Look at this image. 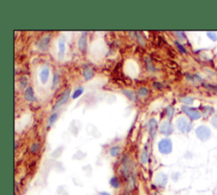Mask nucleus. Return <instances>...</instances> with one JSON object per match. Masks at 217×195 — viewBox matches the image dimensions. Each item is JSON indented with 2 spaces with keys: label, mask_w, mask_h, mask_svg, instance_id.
<instances>
[{
  "label": "nucleus",
  "mask_w": 217,
  "mask_h": 195,
  "mask_svg": "<svg viewBox=\"0 0 217 195\" xmlns=\"http://www.w3.org/2000/svg\"><path fill=\"white\" fill-rule=\"evenodd\" d=\"M159 150L163 155H168L172 150V144L169 138H163L158 144Z\"/></svg>",
  "instance_id": "obj_1"
},
{
  "label": "nucleus",
  "mask_w": 217,
  "mask_h": 195,
  "mask_svg": "<svg viewBox=\"0 0 217 195\" xmlns=\"http://www.w3.org/2000/svg\"><path fill=\"white\" fill-rule=\"evenodd\" d=\"M157 127H158V122L157 121L152 118L150 119L147 123V129L148 131V133L152 138H154L156 135V131H157Z\"/></svg>",
  "instance_id": "obj_2"
},
{
  "label": "nucleus",
  "mask_w": 217,
  "mask_h": 195,
  "mask_svg": "<svg viewBox=\"0 0 217 195\" xmlns=\"http://www.w3.org/2000/svg\"><path fill=\"white\" fill-rule=\"evenodd\" d=\"M177 127L182 133H188L191 129V126L185 118H179L177 120Z\"/></svg>",
  "instance_id": "obj_3"
},
{
  "label": "nucleus",
  "mask_w": 217,
  "mask_h": 195,
  "mask_svg": "<svg viewBox=\"0 0 217 195\" xmlns=\"http://www.w3.org/2000/svg\"><path fill=\"white\" fill-rule=\"evenodd\" d=\"M167 180H168V177L165 173L163 172L157 173L155 177V183L159 187H165L166 184L167 183Z\"/></svg>",
  "instance_id": "obj_4"
},
{
  "label": "nucleus",
  "mask_w": 217,
  "mask_h": 195,
  "mask_svg": "<svg viewBox=\"0 0 217 195\" xmlns=\"http://www.w3.org/2000/svg\"><path fill=\"white\" fill-rule=\"evenodd\" d=\"M159 130H160V133H163V134H165V135H170V134L172 133L173 127L171 124H170V122H168V121H166V122H164L162 123Z\"/></svg>",
  "instance_id": "obj_5"
},
{
  "label": "nucleus",
  "mask_w": 217,
  "mask_h": 195,
  "mask_svg": "<svg viewBox=\"0 0 217 195\" xmlns=\"http://www.w3.org/2000/svg\"><path fill=\"white\" fill-rule=\"evenodd\" d=\"M196 133H197V135H198L199 138L202 140L207 139V138L209 137V136H210L209 129L206 128L204 126L199 127V128L197 129V131H196Z\"/></svg>",
  "instance_id": "obj_6"
},
{
  "label": "nucleus",
  "mask_w": 217,
  "mask_h": 195,
  "mask_svg": "<svg viewBox=\"0 0 217 195\" xmlns=\"http://www.w3.org/2000/svg\"><path fill=\"white\" fill-rule=\"evenodd\" d=\"M87 46H88V36L85 32H83L81 34L79 42H78V47L81 51H85L87 48Z\"/></svg>",
  "instance_id": "obj_7"
},
{
  "label": "nucleus",
  "mask_w": 217,
  "mask_h": 195,
  "mask_svg": "<svg viewBox=\"0 0 217 195\" xmlns=\"http://www.w3.org/2000/svg\"><path fill=\"white\" fill-rule=\"evenodd\" d=\"M182 110L192 119L196 120V119H198L199 117V113L197 111H195L194 109H191V108H188V107L183 106L182 107Z\"/></svg>",
  "instance_id": "obj_8"
},
{
  "label": "nucleus",
  "mask_w": 217,
  "mask_h": 195,
  "mask_svg": "<svg viewBox=\"0 0 217 195\" xmlns=\"http://www.w3.org/2000/svg\"><path fill=\"white\" fill-rule=\"evenodd\" d=\"M70 89H68V90H66L65 92L63 93L62 96L60 97V99L58 100V102H57V103H56V105L54 106V109L59 108V107L63 105L64 103L66 102L67 99H68V98H69V96H70Z\"/></svg>",
  "instance_id": "obj_9"
},
{
  "label": "nucleus",
  "mask_w": 217,
  "mask_h": 195,
  "mask_svg": "<svg viewBox=\"0 0 217 195\" xmlns=\"http://www.w3.org/2000/svg\"><path fill=\"white\" fill-rule=\"evenodd\" d=\"M82 74H83V77H84L85 80L88 81L93 76V70L90 66H83V70H82Z\"/></svg>",
  "instance_id": "obj_10"
},
{
  "label": "nucleus",
  "mask_w": 217,
  "mask_h": 195,
  "mask_svg": "<svg viewBox=\"0 0 217 195\" xmlns=\"http://www.w3.org/2000/svg\"><path fill=\"white\" fill-rule=\"evenodd\" d=\"M49 41H50V37H43L42 40H40V42L38 43L37 44V47L40 50H43V51H45L47 48H48V43H49Z\"/></svg>",
  "instance_id": "obj_11"
},
{
  "label": "nucleus",
  "mask_w": 217,
  "mask_h": 195,
  "mask_svg": "<svg viewBox=\"0 0 217 195\" xmlns=\"http://www.w3.org/2000/svg\"><path fill=\"white\" fill-rule=\"evenodd\" d=\"M48 77H49V69L47 68V67H45V68H43V70H41L40 75H39V77H40L42 83L45 84L47 82V81H48Z\"/></svg>",
  "instance_id": "obj_12"
},
{
  "label": "nucleus",
  "mask_w": 217,
  "mask_h": 195,
  "mask_svg": "<svg viewBox=\"0 0 217 195\" xmlns=\"http://www.w3.org/2000/svg\"><path fill=\"white\" fill-rule=\"evenodd\" d=\"M65 41L63 38H59V59H61L64 58L65 55Z\"/></svg>",
  "instance_id": "obj_13"
},
{
  "label": "nucleus",
  "mask_w": 217,
  "mask_h": 195,
  "mask_svg": "<svg viewBox=\"0 0 217 195\" xmlns=\"http://www.w3.org/2000/svg\"><path fill=\"white\" fill-rule=\"evenodd\" d=\"M25 99L26 100H28V101H34L35 100L33 90L31 87H28L25 91Z\"/></svg>",
  "instance_id": "obj_14"
},
{
  "label": "nucleus",
  "mask_w": 217,
  "mask_h": 195,
  "mask_svg": "<svg viewBox=\"0 0 217 195\" xmlns=\"http://www.w3.org/2000/svg\"><path fill=\"white\" fill-rule=\"evenodd\" d=\"M148 160V151L146 148H144L142 154H141V161L143 164H146Z\"/></svg>",
  "instance_id": "obj_15"
},
{
  "label": "nucleus",
  "mask_w": 217,
  "mask_h": 195,
  "mask_svg": "<svg viewBox=\"0 0 217 195\" xmlns=\"http://www.w3.org/2000/svg\"><path fill=\"white\" fill-rule=\"evenodd\" d=\"M110 182L111 186H112L113 188H117L120 187V181H119L117 177H112Z\"/></svg>",
  "instance_id": "obj_16"
},
{
  "label": "nucleus",
  "mask_w": 217,
  "mask_h": 195,
  "mask_svg": "<svg viewBox=\"0 0 217 195\" xmlns=\"http://www.w3.org/2000/svg\"><path fill=\"white\" fill-rule=\"evenodd\" d=\"M110 154L111 156H113V157L117 156V155L120 154V148L117 147V146L111 148L110 150Z\"/></svg>",
  "instance_id": "obj_17"
},
{
  "label": "nucleus",
  "mask_w": 217,
  "mask_h": 195,
  "mask_svg": "<svg viewBox=\"0 0 217 195\" xmlns=\"http://www.w3.org/2000/svg\"><path fill=\"white\" fill-rule=\"evenodd\" d=\"M83 92V88H77L75 92H73V94H72V99H77L79 96L81 95V93Z\"/></svg>",
  "instance_id": "obj_18"
},
{
  "label": "nucleus",
  "mask_w": 217,
  "mask_h": 195,
  "mask_svg": "<svg viewBox=\"0 0 217 195\" xmlns=\"http://www.w3.org/2000/svg\"><path fill=\"white\" fill-rule=\"evenodd\" d=\"M123 93H124V94L129 99L133 100L134 99H135V97H134V93H133L132 91H130V90H123Z\"/></svg>",
  "instance_id": "obj_19"
},
{
  "label": "nucleus",
  "mask_w": 217,
  "mask_h": 195,
  "mask_svg": "<svg viewBox=\"0 0 217 195\" xmlns=\"http://www.w3.org/2000/svg\"><path fill=\"white\" fill-rule=\"evenodd\" d=\"M138 93H139L140 96H146L148 93V89L146 88H142L139 89Z\"/></svg>",
  "instance_id": "obj_20"
},
{
  "label": "nucleus",
  "mask_w": 217,
  "mask_h": 195,
  "mask_svg": "<svg viewBox=\"0 0 217 195\" xmlns=\"http://www.w3.org/2000/svg\"><path fill=\"white\" fill-rule=\"evenodd\" d=\"M56 119H57V114L54 113V114H52L50 118H49V126L53 125V124L54 123V122L56 121Z\"/></svg>",
  "instance_id": "obj_21"
},
{
  "label": "nucleus",
  "mask_w": 217,
  "mask_h": 195,
  "mask_svg": "<svg viewBox=\"0 0 217 195\" xmlns=\"http://www.w3.org/2000/svg\"><path fill=\"white\" fill-rule=\"evenodd\" d=\"M58 81H59V75H58V74H55L54 77V81H53V88L55 87L57 83H58Z\"/></svg>",
  "instance_id": "obj_22"
},
{
  "label": "nucleus",
  "mask_w": 217,
  "mask_h": 195,
  "mask_svg": "<svg viewBox=\"0 0 217 195\" xmlns=\"http://www.w3.org/2000/svg\"><path fill=\"white\" fill-rule=\"evenodd\" d=\"M176 44H177V48H178V49H179L181 52H182V53H186V52H187L183 46H182V45H181L179 43H177V41H176Z\"/></svg>",
  "instance_id": "obj_23"
},
{
  "label": "nucleus",
  "mask_w": 217,
  "mask_h": 195,
  "mask_svg": "<svg viewBox=\"0 0 217 195\" xmlns=\"http://www.w3.org/2000/svg\"><path fill=\"white\" fill-rule=\"evenodd\" d=\"M167 113H168V116H169V117H171L173 113H174V109L171 108V107H169L168 110H167Z\"/></svg>",
  "instance_id": "obj_24"
},
{
  "label": "nucleus",
  "mask_w": 217,
  "mask_h": 195,
  "mask_svg": "<svg viewBox=\"0 0 217 195\" xmlns=\"http://www.w3.org/2000/svg\"><path fill=\"white\" fill-rule=\"evenodd\" d=\"M181 100L186 103H192V102H193V99L191 98H185V99H182Z\"/></svg>",
  "instance_id": "obj_25"
},
{
  "label": "nucleus",
  "mask_w": 217,
  "mask_h": 195,
  "mask_svg": "<svg viewBox=\"0 0 217 195\" xmlns=\"http://www.w3.org/2000/svg\"><path fill=\"white\" fill-rule=\"evenodd\" d=\"M37 150V144H34L32 146V148H31V152H32V153H35Z\"/></svg>",
  "instance_id": "obj_26"
},
{
  "label": "nucleus",
  "mask_w": 217,
  "mask_h": 195,
  "mask_svg": "<svg viewBox=\"0 0 217 195\" xmlns=\"http://www.w3.org/2000/svg\"><path fill=\"white\" fill-rule=\"evenodd\" d=\"M26 82H27V79H26V77L22 78V79L21 80V83H22V84H21V88H25Z\"/></svg>",
  "instance_id": "obj_27"
},
{
  "label": "nucleus",
  "mask_w": 217,
  "mask_h": 195,
  "mask_svg": "<svg viewBox=\"0 0 217 195\" xmlns=\"http://www.w3.org/2000/svg\"><path fill=\"white\" fill-rule=\"evenodd\" d=\"M101 195H110V193H108L106 192H102V193H101Z\"/></svg>",
  "instance_id": "obj_28"
},
{
  "label": "nucleus",
  "mask_w": 217,
  "mask_h": 195,
  "mask_svg": "<svg viewBox=\"0 0 217 195\" xmlns=\"http://www.w3.org/2000/svg\"><path fill=\"white\" fill-rule=\"evenodd\" d=\"M126 195H130V194H128V193H127V194H126Z\"/></svg>",
  "instance_id": "obj_29"
}]
</instances>
